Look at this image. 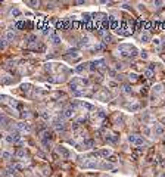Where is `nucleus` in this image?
Segmentation results:
<instances>
[{
  "instance_id": "obj_1",
  "label": "nucleus",
  "mask_w": 165,
  "mask_h": 177,
  "mask_svg": "<svg viewBox=\"0 0 165 177\" xmlns=\"http://www.w3.org/2000/svg\"><path fill=\"white\" fill-rule=\"evenodd\" d=\"M118 50L121 52V55H122V56H125V58H133L134 55L137 53V49H136L134 46H131V44H127V43L119 44L118 46Z\"/></svg>"
},
{
  "instance_id": "obj_2",
  "label": "nucleus",
  "mask_w": 165,
  "mask_h": 177,
  "mask_svg": "<svg viewBox=\"0 0 165 177\" xmlns=\"http://www.w3.org/2000/svg\"><path fill=\"white\" fill-rule=\"evenodd\" d=\"M128 142L131 143V145H134V146L145 145V139H143L142 136H139V134H130V136H128Z\"/></svg>"
},
{
  "instance_id": "obj_3",
  "label": "nucleus",
  "mask_w": 165,
  "mask_h": 177,
  "mask_svg": "<svg viewBox=\"0 0 165 177\" xmlns=\"http://www.w3.org/2000/svg\"><path fill=\"white\" fill-rule=\"evenodd\" d=\"M56 152H58L62 158H65V159H68L69 156H71V152H69L65 146H58V148H56Z\"/></svg>"
},
{
  "instance_id": "obj_4",
  "label": "nucleus",
  "mask_w": 165,
  "mask_h": 177,
  "mask_svg": "<svg viewBox=\"0 0 165 177\" xmlns=\"http://www.w3.org/2000/svg\"><path fill=\"white\" fill-rule=\"evenodd\" d=\"M16 130H18V132H25V133H30L31 132V126H30V124L28 123H18L16 124Z\"/></svg>"
},
{
  "instance_id": "obj_5",
  "label": "nucleus",
  "mask_w": 165,
  "mask_h": 177,
  "mask_svg": "<svg viewBox=\"0 0 165 177\" xmlns=\"http://www.w3.org/2000/svg\"><path fill=\"white\" fill-rule=\"evenodd\" d=\"M97 99L102 100V102H108V100L111 99V95H109V91L108 90H102L99 95H97Z\"/></svg>"
},
{
  "instance_id": "obj_6",
  "label": "nucleus",
  "mask_w": 165,
  "mask_h": 177,
  "mask_svg": "<svg viewBox=\"0 0 165 177\" xmlns=\"http://www.w3.org/2000/svg\"><path fill=\"white\" fill-rule=\"evenodd\" d=\"M74 114H75V109H74V106H69V108H66V109L64 111L62 117H64V118H71V117H74Z\"/></svg>"
},
{
  "instance_id": "obj_7",
  "label": "nucleus",
  "mask_w": 165,
  "mask_h": 177,
  "mask_svg": "<svg viewBox=\"0 0 165 177\" xmlns=\"http://www.w3.org/2000/svg\"><path fill=\"white\" fill-rule=\"evenodd\" d=\"M153 134H155V136H162V134H164V127H162L161 124H155V126H153Z\"/></svg>"
},
{
  "instance_id": "obj_8",
  "label": "nucleus",
  "mask_w": 165,
  "mask_h": 177,
  "mask_svg": "<svg viewBox=\"0 0 165 177\" xmlns=\"http://www.w3.org/2000/svg\"><path fill=\"white\" fill-rule=\"evenodd\" d=\"M93 146H94V140H92V139H84V142H82V148H84V149H93Z\"/></svg>"
},
{
  "instance_id": "obj_9",
  "label": "nucleus",
  "mask_w": 165,
  "mask_h": 177,
  "mask_svg": "<svg viewBox=\"0 0 165 177\" xmlns=\"http://www.w3.org/2000/svg\"><path fill=\"white\" fill-rule=\"evenodd\" d=\"M97 156H103V158H108V156H111V149H108V148H103V149H100L99 152H97Z\"/></svg>"
},
{
  "instance_id": "obj_10",
  "label": "nucleus",
  "mask_w": 165,
  "mask_h": 177,
  "mask_svg": "<svg viewBox=\"0 0 165 177\" xmlns=\"http://www.w3.org/2000/svg\"><path fill=\"white\" fill-rule=\"evenodd\" d=\"M149 40H150V34H149L147 31H145V32L140 34V41H142V43H149Z\"/></svg>"
},
{
  "instance_id": "obj_11",
  "label": "nucleus",
  "mask_w": 165,
  "mask_h": 177,
  "mask_svg": "<svg viewBox=\"0 0 165 177\" xmlns=\"http://www.w3.org/2000/svg\"><path fill=\"white\" fill-rule=\"evenodd\" d=\"M162 93H164V89H162V86H161V84H156V86L153 87V95L162 96Z\"/></svg>"
},
{
  "instance_id": "obj_12",
  "label": "nucleus",
  "mask_w": 165,
  "mask_h": 177,
  "mask_svg": "<svg viewBox=\"0 0 165 177\" xmlns=\"http://www.w3.org/2000/svg\"><path fill=\"white\" fill-rule=\"evenodd\" d=\"M21 15H22V12H21L18 8H13V9L10 10V16H12V18H19Z\"/></svg>"
},
{
  "instance_id": "obj_13",
  "label": "nucleus",
  "mask_w": 165,
  "mask_h": 177,
  "mask_svg": "<svg viewBox=\"0 0 165 177\" xmlns=\"http://www.w3.org/2000/svg\"><path fill=\"white\" fill-rule=\"evenodd\" d=\"M106 142H109V143H116L118 140V136H115V134H106Z\"/></svg>"
},
{
  "instance_id": "obj_14",
  "label": "nucleus",
  "mask_w": 165,
  "mask_h": 177,
  "mask_svg": "<svg viewBox=\"0 0 165 177\" xmlns=\"http://www.w3.org/2000/svg\"><path fill=\"white\" fill-rule=\"evenodd\" d=\"M5 38H6V40H9V41H12V40H15V38H16V34H15L13 31H8L5 34Z\"/></svg>"
},
{
  "instance_id": "obj_15",
  "label": "nucleus",
  "mask_w": 165,
  "mask_h": 177,
  "mask_svg": "<svg viewBox=\"0 0 165 177\" xmlns=\"http://www.w3.org/2000/svg\"><path fill=\"white\" fill-rule=\"evenodd\" d=\"M12 167L15 168V171H21V170H24L25 165H24L22 162H13V164H12Z\"/></svg>"
},
{
  "instance_id": "obj_16",
  "label": "nucleus",
  "mask_w": 165,
  "mask_h": 177,
  "mask_svg": "<svg viewBox=\"0 0 165 177\" xmlns=\"http://www.w3.org/2000/svg\"><path fill=\"white\" fill-rule=\"evenodd\" d=\"M87 65L88 64H80L77 68H75V73H82V71H86V69H87Z\"/></svg>"
},
{
  "instance_id": "obj_17",
  "label": "nucleus",
  "mask_w": 165,
  "mask_h": 177,
  "mask_svg": "<svg viewBox=\"0 0 165 177\" xmlns=\"http://www.w3.org/2000/svg\"><path fill=\"white\" fill-rule=\"evenodd\" d=\"M10 156H12V154H10V152H8V150H3V152H2V159H5V161H9Z\"/></svg>"
},
{
  "instance_id": "obj_18",
  "label": "nucleus",
  "mask_w": 165,
  "mask_h": 177,
  "mask_svg": "<svg viewBox=\"0 0 165 177\" xmlns=\"http://www.w3.org/2000/svg\"><path fill=\"white\" fill-rule=\"evenodd\" d=\"M50 41L53 43V44H60V38L58 36H55V34H52L50 36Z\"/></svg>"
},
{
  "instance_id": "obj_19",
  "label": "nucleus",
  "mask_w": 165,
  "mask_h": 177,
  "mask_svg": "<svg viewBox=\"0 0 165 177\" xmlns=\"http://www.w3.org/2000/svg\"><path fill=\"white\" fill-rule=\"evenodd\" d=\"M143 75L146 78H152V75H153V71L152 69H149V68H146L145 71H143Z\"/></svg>"
},
{
  "instance_id": "obj_20",
  "label": "nucleus",
  "mask_w": 165,
  "mask_h": 177,
  "mask_svg": "<svg viewBox=\"0 0 165 177\" xmlns=\"http://www.w3.org/2000/svg\"><path fill=\"white\" fill-rule=\"evenodd\" d=\"M106 161H108V162H112V164H115V162H116V161H118V158H116L115 155H111V156H108V158H106Z\"/></svg>"
},
{
  "instance_id": "obj_21",
  "label": "nucleus",
  "mask_w": 165,
  "mask_h": 177,
  "mask_svg": "<svg viewBox=\"0 0 165 177\" xmlns=\"http://www.w3.org/2000/svg\"><path fill=\"white\" fill-rule=\"evenodd\" d=\"M25 154H27V152H25V149H19L18 152H16V156H18V158H24V156H25Z\"/></svg>"
},
{
  "instance_id": "obj_22",
  "label": "nucleus",
  "mask_w": 165,
  "mask_h": 177,
  "mask_svg": "<svg viewBox=\"0 0 165 177\" xmlns=\"http://www.w3.org/2000/svg\"><path fill=\"white\" fill-rule=\"evenodd\" d=\"M41 32H43L44 36H50V28H49V27H43V28H41Z\"/></svg>"
},
{
  "instance_id": "obj_23",
  "label": "nucleus",
  "mask_w": 165,
  "mask_h": 177,
  "mask_svg": "<svg viewBox=\"0 0 165 177\" xmlns=\"http://www.w3.org/2000/svg\"><path fill=\"white\" fill-rule=\"evenodd\" d=\"M128 80H130V81H137V74L131 73V74L128 75Z\"/></svg>"
},
{
  "instance_id": "obj_24",
  "label": "nucleus",
  "mask_w": 165,
  "mask_h": 177,
  "mask_svg": "<svg viewBox=\"0 0 165 177\" xmlns=\"http://www.w3.org/2000/svg\"><path fill=\"white\" fill-rule=\"evenodd\" d=\"M41 118H43V120H49V118H50V114L47 112V111H43V112H41Z\"/></svg>"
},
{
  "instance_id": "obj_25",
  "label": "nucleus",
  "mask_w": 165,
  "mask_h": 177,
  "mask_svg": "<svg viewBox=\"0 0 165 177\" xmlns=\"http://www.w3.org/2000/svg\"><path fill=\"white\" fill-rule=\"evenodd\" d=\"M143 133H145V136H147V137H149V136L152 134V130H150L149 127H145V128H143Z\"/></svg>"
},
{
  "instance_id": "obj_26",
  "label": "nucleus",
  "mask_w": 165,
  "mask_h": 177,
  "mask_svg": "<svg viewBox=\"0 0 165 177\" xmlns=\"http://www.w3.org/2000/svg\"><path fill=\"white\" fill-rule=\"evenodd\" d=\"M139 108H140V106H139L137 103H134V105H128V109H130V111H137Z\"/></svg>"
},
{
  "instance_id": "obj_27",
  "label": "nucleus",
  "mask_w": 165,
  "mask_h": 177,
  "mask_svg": "<svg viewBox=\"0 0 165 177\" xmlns=\"http://www.w3.org/2000/svg\"><path fill=\"white\" fill-rule=\"evenodd\" d=\"M27 5H31L32 8H38V5H40V2H27Z\"/></svg>"
},
{
  "instance_id": "obj_28",
  "label": "nucleus",
  "mask_w": 165,
  "mask_h": 177,
  "mask_svg": "<svg viewBox=\"0 0 165 177\" xmlns=\"http://www.w3.org/2000/svg\"><path fill=\"white\" fill-rule=\"evenodd\" d=\"M2 126H3V127L8 126V118H6L5 115H2Z\"/></svg>"
},
{
  "instance_id": "obj_29",
  "label": "nucleus",
  "mask_w": 165,
  "mask_h": 177,
  "mask_svg": "<svg viewBox=\"0 0 165 177\" xmlns=\"http://www.w3.org/2000/svg\"><path fill=\"white\" fill-rule=\"evenodd\" d=\"M131 89H130V86H124V93H125V95H130V93H131Z\"/></svg>"
},
{
  "instance_id": "obj_30",
  "label": "nucleus",
  "mask_w": 165,
  "mask_h": 177,
  "mask_svg": "<svg viewBox=\"0 0 165 177\" xmlns=\"http://www.w3.org/2000/svg\"><path fill=\"white\" fill-rule=\"evenodd\" d=\"M6 38H2V43H0V47H2V50H5L6 49Z\"/></svg>"
},
{
  "instance_id": "obj_31",
  "label": "nucleus",
  "mask_w": 165,
  "mask_h": 177,
  "mask_svg": "<svg viewBox=\"0 0 165 177\" xmlns=\"http://www.w3.org/2000/svg\"><path fill=\"white\" fill-rule=\"evenodd\" d=\"M21 89H22V91H28V90H30V84H22Z\"/></svg>"
},
{
  "instance_id": "obj_32",
  "label": "nucleus",
  "mask_w": 165,
  "mask_h": 177,
  "mask_svg": "<svg viewBox=\"0 0 165 177\" xmlns=\"http://www.w3.org/2000/svg\"><path fill=\"white\" fill-rule=\"evenodd\" d=\"M22 117H24V118H30V117H31V114L28 112V111H24V112H22Z\"/></svg>"
},
{
  "instance_id": "obj_33",
  "label": "nucleus",
  "mask_w": 165,
  "mask_h": 177,
  "mask_svg": "<svg viewBox=\"0 0 165 177\" xmlns=\"http://www.w3.org/2000/svg\"><path fill=\"white\" fill-rule=\"evenodd\" d=\"M153 44H155L156 47H158V46L161 44V40H159V38H155V40H153Z\"/></svg>"
},
{
  "instance_id": "obj_34",
  "label": "nucleus",
  "mask_w": 165,
  "mask_h": 177,
  "mask_svg": "<svg viewBox=\"0 0 165 177\" xmlns=\"http://www.w3.org/2000/svg\"><path fill=\"white\" fill-rule=\"evenodd\" d=\"M140 56H142L143 59H147V56H149V55H147V52H142V53H140Z\"/></svg>"
},
{
  "instance_id": "obj_35",
  "label": "nucleus",
  "mask_w": 165,
  "mask_h": 177,
  "mask_svg": "<svg viewBox=\"0 0 165 177\" xmlns=\"http://www.w3.org/2000/svg\"><path fill=\"white\" fill-rule=\"evenodd\" d=\"M153 5H155V8H161L162 2H153Z\"/></svg>"
},
{
  "instance_id": "obj_36",
  "label": "nucleus",
  "mask_w": 165,
  "mask_h": 177,
  "mask_svg": "<svg viewBox=\"0 0 165 177\" xmlns=\"http://www.w3.org/2000/svg\"><path fill=\"white\" fill-rule=\"evenodd\" d=\"M121 68H122V65H121V64H116V67H115V69H121Z\"/></svg>"
},
{
  "instance_id": "obj_37",
  "label": "nucleus",
  "mask_w": 165,
  "mask_h": 177,
  "mask_svg": "<svg viewBox=\"0 0 165 177\" xmlns=\"http://www.w3.org/2000/svg\"><path fill=\"white\" fill-rule=\"evenodd\" d=\"M161 177H165V174H162V176H161Z\"/></svg>"
}]
</instances>
